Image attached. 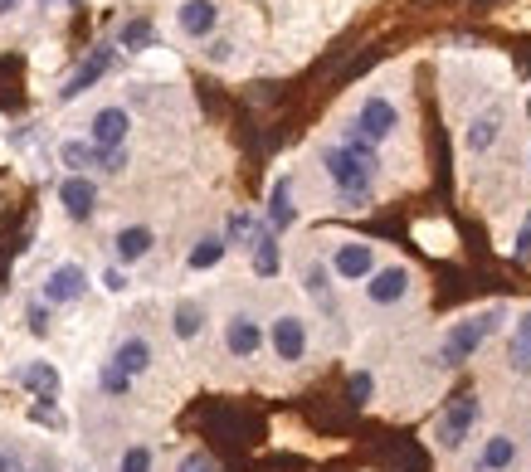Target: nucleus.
Returning <instances> with one entry per match:
<instances>
[{"label":"nucleus","mask_w":531,"mask_h":472,"mask_svg":"<svg viewBox=\"0 0 531 472\" xmlns=\"http://www.w3.org/2000/svg\"><path fill=\"white\" fill-rule=\"evenodd\" d=\"M502 317H507V307H488V312H473V317L454 322V327L444 331V341H439V365H444V370L468 365L478 351H483V341L502 327Z\"/></svg>","instance_id":"f257e3e1"},{"label":"nucleus","mask_w":531,"mask_h":472,"mask_svg":"<svg viewBox=\"0 0 531 472\" xmlns=\"http://www.w3.org/2000/svg\"><path fill=\"white\" fill-rule=\"evenodd\" d=\"M322 171L332 176L337 195H342V210H361L371 200V181H376L380 166H366L361 156H351L346 146H327L322 151Z\"/></svg>","instance_id":"f03ea898"},{"label":"nucleus","mask_w":531,"mask_h":472,"mask_svg":"<svg viewBox=\"0 0 531 472\" xmlns=\"http://www.w3.org/2000/svg\"><path fill=\"white\" fill-rule=\"evenodd\" d=\"M478 414H483V404L473 390H463L454 400L444 404V414H439V424H434V443L444 448V453H458L468 438H473V424H478Z\"/></svg>","instance_id":"7ed1b4c3"},{"label":"nucleus","mask_w":531,"mask_h":472,"mask_svg":"<svg viewBox=\"0 0 531 472\" xmlns=\"http://www.w3.org/2000/svg\"><path fill=\"white\" fill-rule=\"evenodd\" d=\"M410 283H415V273H410L405 263H385L361 288H366V302H371V307H395V302L410 297Z\"/></svg>","instance_id":"20e7f679"},{"label":"nucleus","mask_w":531,"mask_h":472,"mask_svg":"<svg viewBox=\"0 0 531 472\" xmlns=\"http://www.w3.org/2000/svg\"><path fill=\"white\" fill-rule=\"evenodd\" d=\"M268 346L283 365H298L307 356V322L298 312H278L273 327H268Z\"/></svg>","instance_id":"39448f33"},{"label":"nucleus","mask_w":531,"mask_h":472,"mask_svg":"<svg viewBox=\"0 0 531 472\" xmlns=\"http://www.w3.org/2000/svg\"><path fill=\"white\" fill-rule=\"evenodd\" d=\"M395 127H400V108H395L390 98H380V93H371V98L356 108V132H361V137H371V142L395 137Z\"/></svg>","instance_id":"423d86ee"},{"label":"nucleus","mask_w":531,"mask_h":472,"mask_svg":"<svg viewBox=\"0 0 531 472\" xmlns=\"http://www.w3.org/2000/svg\"><path fill=\"white\" fill-rule=\"evenodd\" d=\"M332 273H337L342 283H366V278L376 273V249L361 244V239H342L337 254H332Z\"/></svg>","instance_id":"0eeeda50"},{"label":"nucleus","mask_w":531,"mask_h":472,"mask_svg":"<svg viewBox=\"0 0 531 472\" xmlns=\"http://www.w3.org/2000/svg\"><path fill=\"white\" fill-rule=\"evenodd\" d=\"M264 346V327L254 322V312H234L225 322V351L234 361H254Z\"/></svg>","instance_id":"6e6552de"},{"label":"nucleus","mask_w":531,"mask_h":472,"mask_svg":"<svg viewBox=\"0 0 531 472\" xmlns=\"http://www.w3.org/2000/svg\"><path fill=\"white\" fill-rule=\"evenodd\" d=\"M127 127H132L127 108H98L93 122H88V142L98 146V151H117V146L127 142Z\"/></svg>","instance_id":"1a4fd4ad"},{"label":"nucleus","mask_w":531,"mask_h":472,"mask_svg":"<svg viewBox=\"0 0 531 472\" xmlns=\"http://www.w3.org/2000/svg\"><path fill=\"white\" fill-rule=\"evenodd\" d=\"M88 288V278H83V268L78 263H59L49 278H44V302L49 307H64V302H78Z\"/></svg>","instance_id":"9d476101"},{"label":"nucleus","mask_w":531,"mask_h":472,"mask_svg":"<svg viewBox=\"0 0 531 472\" xmlns=\"http://www.w3.org/2000/svg\"><path fill=\"white\" fill-rule=\"evenodd\" d=\"M176 25H181L190 39H210L215 25H220V5H215V0H186V5L176 10Z\"/></svg>","instance_id":"9b49d317"},{"label":"nucleus","mask_w":531,"mask_h":472,"mask_svg":"<svg viewBox=\"0 0 531 472\" xmlns=\"http://www.w3.org/2000/svg\"><path fill=\"white\" fill-rule=\"evenodd\" d=\"M497 137H502V108H488L478 112L473 122H468V132H463V146L473 151V156H483V151H493Z\"/></svg>","instance_id":"f8f14e48"},{"label":"nucleus","mask_w":531,"mask_h":472,"mask_svg":"<svg viewBox=\"0 0 531 472\" xmlns=\"http://www.w3.org/2000/svg\"><path fill=\"white\" fill-rule=\"evenodd\" d=\"M293 219H298V210H293V176H278L273 190H268V229L283 234V229H293Z\"/></svg>","instance_id":"ddd939ff"},{"label":"nucleus","mask_w":531,"mask_h":472,"mask_svg":"<svg viewBox=\"0 0 531 472\" xmlns=\"http://www.w3.org/2000/svg\"><path fill=\"white\" fill-rule=\"evenodd\" d=\"M59 200H64L69 219H88L93 205H98V185L88 181V176H69V181L59 185Z\"/></svg>","instance_id":"4468645a"},{"label":"nucleus","mask_w":531,"mask_h":472,"mask_svg":"<svg viewBox=\"0 0 531 472\" xmlns=\"http://www.w3.org/2000/svg\"><path fill=\"white\" fill-rule=\"evenodd\" d=\"M152 244H156V234L147 224H127V229H117L113 254H117V263H137V258L152 254Z\"/></svg>","instance_id":"2eb2a0df"},{"label":"nucleus","mask_w":531,"mask_h":472,"mask_svg":"<svg viewBox=\"0 0 531 472\" xmlns=\"http://www.w3.org/2000/svg\"><path fill=\"white\" fill-rule=\"evenodd\" d=\"M517 463V438L512 434H493V438H483V453H478V463L473 468L478 472H507Z\"/></svg>","instance_id":"dca6fc26"},{"label":"nucleus","mask_w":531,"mask_h":472,"mask_svg":"<svg viewBox=\"0 0 531 472\" xmlns=\"http://www.w3.org/2000/svg\"><path fill=\"white\" fill-rule=\"evenodd\" d=\"M108 64H113V49H93V54H88V64H83V69L64 83V93H59V98L69 103V98H78V93H88V88H93V83L108 73Z\"/></svg>","instance_id":"f3484780"},{"label":"nucleus","mask_w":531,"mask_h":472,"mask_svg":"<svg viewBox=\"0 0 531 472\" xmlns=\"http://www.w3.org/2000/svg\"><path fill=\"white\" fill-rule=\"evenodd\" d=\"M20 385H25L35 400H54V395H59V370L49 361H30L20 370Z\"/></svg>","instance_id":"a211bd4d"},{"label":"nucleus","mask_w":531,"mask_h":472,"mask_svg":"<svg viewBox=\"0 0 531 472\" xmlns=\"http://www.w3.org/2000/svg\"><path fill=\"white\" fill-rule=\"evenodd\" d=\"M507 365L517 375H531V307L512 322V346H507Z\"/></svg>","instance_id":"6ab92c4d"},{"label":"nucleus","mask_w":531,"mask_h":472,"mask_svg":"<svg viewBox=\"0 0 531 472\" xmlns=\"http://www.w3.org/2000/svg\"><path fill=\"white\" fill-rule=\"evenodd\" d=\"M113 365H122L127 375H142V370L152 365V341H147V336H127V341H117Z\"/></svg>","instance_id":"aec40b11"},{"label":"nucleus","mask_w":531,"mask_h":472,"mask_svg":"<svg viewBox=\"0 0 531 472\" xmlns=\"http://www.w3.org/2000/svg\"><path fill=\"white\" fill-rule=\"evenodd\" d=\"M278 268H283L278 234H273V229H264V234H259V244H254V273H259V278H278Z\"/></svg>","instance_id":"412c9836"},{"label":"nucleus","mask_w":531,"mask_h":472,"mask_svg":"<svg viewBox=\"0 0 531 472\" xmlns=\"http://www.w3.org/2000/svg\"><path fill=\"white\" fill-rule=\"evenodd\" d=\"M225 249H229V239H225V234H210V239H200V244L190 249L186 268H190V273H205V268H215V263L225 258Z\"/></svg>","instance_id":"4be33fe9"},{"label":"nucleus","mask_w":531,"mask_h":472,"mask_svg":"<svg viewBox=\"0 0 531 472\" xmlns=\"http://www.w3.org/2000/svg\"><path fill=\"white\" fill-rule=\"evenodd\" d=\"M303 292L317 297V302H332V268H327L322 258H312L303 268Z\"/></svg>","instance_id":"5701e85b"},{"label":"nucleus","mask_w":531,"mask_h":472,"mask_svg":"<svg viewBox=\"0 0 531 472\" xmlns=\"http://www.w3.org/2000/svg\"><path fill=\"white\" fill-rule=\"evenodd\" d=\"M259 234H264V229H259V219H254V215H244V210H239V215H229V224H225V239H229V244H244V249H254V244H259Z\"/></svg>","instance_id":"b1692460"},{"label":"nucleus","mask_w":531,"mask_h":472,"mask_svg":"<svg viewBox=\"0 0 531 472\" xmlns=\"http://www.w3.org/2000/svg\"><path fill=\"white\" fill-rule=\"evenodd\" d=\"M59 161H64V166H74V176H83L88 166H98V146H93V142H64V146H59Z\"/></svg>","instance_id":"393cba45"},{"label":"nucleus","mask_w":531,"mask_h":472,"mask_svg":"<svg viewBox=\"0 0 531 472\" xmlns=\"http://www.w3.org/2000/svg\"><path fill=\"white\" fill-rule=\"evenodd\" d=\"M171 322H176V336H181V341H195V336H200V327H205V312H200L195 302H181Z\"/></svg>","instance_id":"a878e982"},{"label":"nucleus","mask_w":531,"mask_h":472,"mask_svg":"<svg viewBox=\"0 0 531 472\" xmlns=\"http://www.w3.org/2000/svg\"><path fill=\"white\" fill-rule=\"evenodd\" d=\"M98 385H103V395H113V400H122L127 390H132V375L122 370V365H103V375H98Z\"/></svg>","instance_id":"bb28decb"},{"label":"nucleus","mask_w":531,"mask_h":472,"mask_svg":"<svg viewBox=\"0 0 531 472\" xmlns=\"http://www.w3.org/2000/svg\"><path fill=\"white\" fill-rule=\"evenodd\" d=\"M371 395H376V380H371V370H351V380H346V400L356 404H371Z\"/></svg>","instance_id":"cd10ccee"},{"label":"nucleus","mask_w":531,"mask_h":472,"mask_svg":"<svg viewBox=\"0 0 531 472\" xmlns=\"http://www.w3.org/2000/svg\"><path fill=\"white\" fill-rule=\"evenodd\" d=\"M117 39H122V49H147V39H152V20H127Z\"/></svg>","instance_id":"c85d7f7f"},{"label":"nucleus","mask_w":531,"mask_h":472,"mask_svg":"<svg viewBox=\"0 0 531 472\" xmlns=\"http://www.w3.org/2000/svg\"><path fill=\"white\" fill-rule=\"evenodd\" d=\"M117 472H152V448H147V443H132V448L122 453Z\"/></svg>","instance_id":"c756f323"},{"label":"nucleus","mask_w":531,"mask_h":472,"mask_svg":"<svg viewBox=\"0 0 531 472\" xmlns=\"http://www.w3.org/2000/svg\"><path fill=\"white\" fill-rule=\"evenodd\" d=\"M25 327L35 331V336H44V331H49V302H30V312H25Z\"/></svg>","instance_id":"7c9ffc66"},{"label":"nucleus","mask_w":531,"mask_h":472,"mask_svg":"<svg viewBox=\"0 0 531 472\" xmlns=\"http://www.w3.org/2000/svg\"><path fill=\"white\" fill-rule=\"evenodd\" d=\"M122 166H127V151H122V146H117V151H98V171L122 176Z\"/></svg>","instance_id":"2f4dec72"},{"label":"nucleus","mask_w":531,"mask_h":472,"mask_svg":"<svg viewBox=\"0 0 531 472\" xmlns=\"http://www.w3.org/2000/svg\"><path fill=\"white\" fill-rule=\"evenodd\" d=\"M229 54H234V44H229V39H215V44L205 49V59H210V64H229Z\"/></svg>","instance_id":"473e14b6"},{"label":"nucleus","mask_w":531,"mask_h":472,"mask_svg":"<svg viewBox=\"0 0 531 472\" xmlns=\"http://www.w3.org/2000/svg\"><path fill=\"white\" fill-rule=\"evenodd\" d=\"M176 472H210V458H205V453H186Z\"/></svg>","instance_id":"72a5a7b5"},{"label":"nucleus","mask_w":531,"mask_h":472,"mask_svg":"<svg viewBox=\"0 0 531 472\" xmlns=\"http://www.w3.org/2000/svg\"><path fill=\"white\" fill-rule=\"evenodd\" d=\"M103 288H108V292H127V273H122V268H108V273H103Z\"/></svg>","instance_id":"f704fd0d"},{"label":"nucleus","mask_w":531,"mask_h":472,"mask_svg":"<svg viewBox=\"0 0 531 472\" xmlns=\"http://www.w3.org/2000/svg\"><path fill=\"white\" fill-rule=\"evenodd\" d=\"M30 419H35V424H59V414H54V404H49V400L35 404V409H30Z\"/></svg>","instance_id":"c9c22d12"},{"label":"nucleus","mask_w":531,"mask_h":472,"mask_svg":"<svg viewBox=\"0 0 531 472\" xmlns=\"http://www.w3.org/2000/svg\"><path fill=\"white\" fill-rule=\"evenodd\" d=\"M517 254L522 258L531 254V210H527V219H522V229H517Z\"/></svg>","instance_id":"e433bc0d"},{"label":"nucleus","mask_w":531,"mask_h":472,"mask_svg":"<svg viewBox=\"0 0 531 472\" xmlns=\"http://www.w3.org/2000/svg\"><path fill=\"white\" fill-rule=\"evenodd\" d=\"M0 472H25V468H20V453H15V448H0Z\"/></svg>","instance_id":"4c0bfd02"},{"label":"nucleus","mask_w":531,"mask_h":472,"mask_svg":"<svg viewBox=\"0 0 531 472\" xmlns=\"http://www.w3.org/2000/svg\"><path fill=\"white\" fill-rule=\"evenodd\" d=\"M15 5H20V0H0V10H15Z\"/></svg>","instance_id":"58836bf2"},{"label":"nucleus","mask_w":531,"mask_h":472,"mask_svg":"<svg viewBox=\"0 0 531 472\" xmlns=\"http://www.w3.org/2000/svg\"><path fill=\"white\" fill-rule=\"evenodd\" d=\"M25 472H44V468H25Z\"/></svg>","instance_id":"ea45409f"}]
</instances>
